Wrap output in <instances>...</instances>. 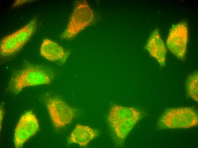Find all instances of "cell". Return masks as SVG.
<instances>
[{"label":"cell","instance_id":"cell-5","mask_svg":"<svg viewBox=\"0 0 198 148\" xmlns=\"http://www.w3.org/2000/svg\"><path fill=\"white\" fill-rule=\"evenodd\" d=\"M197 124V113L189 107L171 109L163 114L158 122L161 127L168 128H187Z\"/></svg>","mask_w":198,"mask_h":148},{"label":"cell","instance_id":"cell-9","mask_svg":"<svg viewBox=\"0 0 198 148\" xmlns=\"http://www.w3.org/2000/svg\"><path fill=\"white\" fill-rule=\"evenodd\" d=\"M40 52L41 55L50 61L64 63L69 54L57 43L48 39H44L42 44Z\"/></svg>","mask_w":198,"mask_h":148},{"label":"cell","instance_id":"cell-3","mask_svg":"<svg viewBox=\"0 0 198 148\" xmlns=\"http://www.w3.org/2000/svg\"><path fill=\"white\" fill-rule=\"evenodd\" d=\"M94 13L86 1H81L75 8L67 27L61 36L63 39H70L93 22Z\"/></svg>","mask_w":198,"mask_h":148},{"label":"cell","instance_id":"cell-14","mask_svg":"<svg viewBox=\"0 0 198 148\" xmlns=\"http://www.w3.org/2000/svg\"><path fill=\"white\" fill-rule=\"evenodd\" d=\"M3 110L2 109V108H1V111H0V122H1H1H2V120H3Z\"/></svg>","mask_w":198,"mask_h":148},{"label":"cell","instance_id":"cell-12","mask_svg":"<svg viewBox=\"0 0 198 148\" xmlns=\"http://www.w3.org/2000/svg\"><path fill=\"white\" fill-rule=\"evenodd\" d=\"M140 119H130L109 124L118 145L123 144L129 133Z\"/></svg>","mask_w":198,"mask_h":148},{"label":"cell","instance_id":"cell-4","mask_svg":"<svg viewBox=\"0 0 198 148\" xmlns=\"http://www.w3.org/2000/svg\"><path fill=\"white\" fill-rule=\"evenodd\" d=\"M37 23V17H34L24 27L2 39L0 45L1 55L8 56L19 50L35 32Z\"/></svg>","mask_w":198,"mask_h":148},{"label":"cell","instance_id":"cell-1","mask_svg":"<svg viewBox=\"0 0 198 148\" xmlns=\"http://www.w3.org/2000/svg\"><path fill=\"white\" fill-rule=\"evenodd\" d=\"M54 76L52 71L46 67L35 65L27 66L13 74L8 90L16 94L27 87L49 84Z\"/></svg>","mask_w":198,"mask_h":148},{"label":"cell","instance_id":"cell-7","mask_svg":"<svg viewBox=\"0 0 198 148\" xmlns=\"http://www.w3.org/2000/svg\"><path fill=\"white\" fill-rule=\"evenodd\" d=\"M38 120L33 112L28 111L20 117L16 127L14 142L15 147H22L39 129Z\"/></svg>","mask_w":198,"mask_h":148},{"label":"cell","instance_id":"cell-6","mask_svg":"<svg viewBox=\"0 0 198 148\" xmlns=\"http://www.w3.org/2000/svg\"><path fill=\"white\" fill-rule=\"evenodd\" d=\"M188 40V28L185 21L179 22L170 28L166 42L170 52L178 59H183L186 55Z\"/></svg>","mask_w":198,"mask_h":148},{"label":"cell","instance_id":"cell-11","mask_svg":"<svg viewBox=\"0 0 198 148\" xmlns=\"http://www.w3.org/2000/svg\"><path fill=\"white\" fill-rule=\"evenodd\" d=\"M142 115L141 112L135 108L114 104L109 113L108 120L111 124L130 119H141Z\"/></svg>","mask_w":198,"mask_h":148},{"label":"cell","instance_id":"cell-8","mask_svg":"<svg viewBox=\"0 0 198 148\" xmlns=\"http://www.w3.org/2000/svg\"><path fill=\"white\" fill-rule=\"evenodd\" d=\"M145 48L150 56L155 59L161 66L165 65L167 50L158 29H155L152 32Z\"/></svg>","mask_w":198,"mask_h":148},{"label":"cell","instance_id":"cell-13","mask_svg":"<svg viewBox=\"0 0 198 148\" xmlns=\"http://www.w3.org/2000/svg\"><path fill=\"white\" fill-rule=\"evenodd\" d=\"M198 72H195L188 77L186 88L188 94L193 99L198 101Z\"/></svg>","mask_w":198,"mask_h":148},{"label":"cell","instance_id":"cell-2","mask_svg":"<svg viewBox=\"0 0 198 148\" xmlns=\"http://www.w3.org/2000/svg\"><path fill=\"white\" fill-rule=\"evenodd\" d=\"M54 127H63L69 124L75 115V110L60 98L47 94L42 97Z\"/></svg>","mask_w":198,"mask_h":148},{"label":"cell","instance_id":"cell-10","mask_svg":"<svg viewBox=\"0 0 198 148\" xmlns=\"http://www.w3.org/2000/svg\"><path fill=\"white\" fill-rule=\"evenodd\" d=\"M97 130L88 126L78 124L67 139L68 144L76 143L85 147L99 134Z\"/></svg>","mask_w":198,"mask_h":148}]
</instances>
